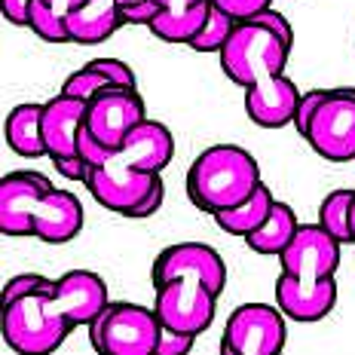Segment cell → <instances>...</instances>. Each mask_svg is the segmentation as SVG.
Segmentation results:
<instances>
[{
    "instance_id": "ac0fdd59",
    "label": "cell",
    "mask_w": 355,
    "mask_h": 355,
    "mask_svg": "<svg viewBox=\"0 0 355 355\" xmlns=\"http://www.w3.org/2000/svg\"><path fill=\"white\" fill-rule=\"evenodd\" d=\"M89 101L73 98L68 92H58L49 101H43V141L49 157H68L77 153L80 135L86 129Z\"/></svg>"
},
{
    "instance_id": "30bf717a",
    "label": "cell",
    "mask_w": 355,
    "mask_h": 355,
    "mask_svg": "<svg viewBox=\"0 0 355 355\" xmlns=\"http://www.w3.org/2000/svg\"><path fill=\"white\" fill-rule=\"evenodd\" d=\"M159 181L162 178L157 172H138V168H129L123 162L110 159L105 166H89L86 190L101 209L125 218Z\"/></svg>"
},
{
    "instance_id": "44dd1931",
    "label": "cell",
    "mask_w": 355,
    "mask_h": 355,
    "mask_svg": "<svg viewBox=\"0 0 355 355\" xmlns=\"http://www.w3.org/2000/svg\"><path fill=\"white\" fill-rule=\"evenodd\" d=\"M272 205H276V196H272V190L261 181V184L254 187V193L245 196L239 205H233V209H224V211L211 214V218H214V224H218L224 233L242 236V239H245L248 233H254L257 227H261L263 220L270 218Z\"/></svg>"
},
{
    "instance_id": "e575fe53",
    "label": "cell",
    "mask_w": 355,
    "mask_h": 355,
    "mask_svg": "<svg viewBox=\"0 0 355 355\" xmlns=\"http://www.w3.org/2000/svg\"><path fill=\"white\" fill-rule=\"evenodd\" d=\"M254 21H261V25H266L270 28V31H276L279 37H282V40L288 43V46L294 49V28H291V21H288L282 12L279 10H272V6H266V10H261L254 16Z\"/></svg>"
},
{
    "instance_id": "3957f363",
    "label": "cell",
    "mask_w": 355,
    "mask_h": 355,
    "mask_svg": "<svg viewBox=\"0 0 355 355\" xmlns=\"http://www.w3.org/2000/svg\"><path fill=\"white\" fill-rule=\"evenodd\" d=\"M220 71L233 86H254L257 80L272 77V73H285V64L291 58V46L270 31L266 25L254 19H245L236 25L233 37L227 46L220 49Z\"/></svg>"
},
{
    "instance_id": "7c38bea8",
    "label": "cell",
    "mask_w": 355,
    "mask_h": 355,
    "mask_svg": "<svg viewBox=\"0 0 355 355\" xmlns=\"http://www.w3.org/2000/svg\"><path fill=\"white\" fill-rule=\"evenodd\" d=\"M49 190H53V181L34 168H19V172L3 175L0 181V230L3 236H31L37 202Z\"/></svg>"
},
{
    "instance_id": "5b68a950",
    "label": "cell",
    "mask_w": 355,
    "mask_h": 355,
    "mask_svg": "<svg viewBox=\"0 0 355 355\" xmlns=\"http://www.w3.org/2000/svg\"><path fill=\"white\" fill-rule=\"evenodd\" d=\"M153 309H157L162 328L184 331V334H202L211 328L218 313V297L211 285L199 276H175L153 288Z\"/></svg>"
},
{
    "instance_id": "603a6c76",
    "label": "cell",
    "mask_w": 355,
    "mask_h": 355,
    "mask_svg": "<svg viewBox=\"0 0 355 355\" xmlns=\"http://www.w3.org/2000/svg\"><path fill=\"white\" fill-rule=\"evenodd\" d=\"M209 10H211V0H199V3L184 6V10H168L166 6L147 28L162 43H187L190 46V40L199 34V28L209 19Z\"/></svg>"
},
{
    "instance_id": "d590c367",
    "label": "cell",
    "mask_w": 355,
    "mask_h": 355,
    "mask_svg": "<svg viewBox=\"0 0 355 355\" xmlns=\"http://www.w3.org/2000/svg\"><path fill=\"white\" fill-rule=\"evenodd\" d=\"M162 199H166V187H162V181L157 184V187L150 190V193H147L141 202L135 205V209H132L129 214H125V218H132V220H141V218H150V214H157L159 209H162Z\"/></svg>"
},
{
    "instance_id": "60d3db41",
    "label": "cell",
    "mask_w": 355,
    "mask_h": 355,
    "mask_svg": "<svg viewBox=\"0 0 355 355\" xmlns=\"http://www.w3.org/2000/svg\"><path fill=\"white\" fill-rule=\"evenodd\" d=\"M132 3H141V0H120V6H132Z\"/></svg>"
},
{
    "instance_id": "ab89813d",
    "label": "cell",
    "mask_w": 355,
    "mask_h": 355,
    "mask_svg": "<svg viewBox=\"0 0 355 355\" xmlns=\"http://www.w3.org/2000/svg\"><path fill=\"white\" fill-rule=\"evenodd\" d=\"M352 239H355V199H352Z\"/></svg>"
},
{
    "instance_id": "8d00e7d4",
    "label": "cell",
    "mask_w": 355,
    "mask_h": 355,
    "mask_svg": "<svg viewBox=\"0 0 355 355\" xmlns=\"http://www.w3.org/2000/svg\"><path fill=\"white\" fill-rule=\"evenodd\" d=\"M31 3L34 0H3V19L16 28H28V21H31Z\"/></svg>"
},
{
    "instance_id": "f546056e",
    "label": "cell",
    "mask_w": 355,
    "mask_h": 355,
    "mask_svg": "<svg viewBox=\"0 0 355 355\" xmlns=\"http://www.w3.org/2000/svg\"><path fill=\"white\" fill-rule=\"evenodd\" d=\"M95 68H98L105 77L110 80L114 86H123V89H138V80H135V71L129 68L125 62H120V58H95Z\"/></svg>"
},
{
    "instance_id": "9a60e30c",
    "label": "cell",
    "mask_w": 355,
    "mask_h": 355,
    "mask_svg": "<svg viewBox=\"0 0 355 355\" xmlns=\"http://www.w3.org/2000/svg\"><path fill=\"white\" fill-rule=\"evenodd\" d=\"M172 157H175V135L168 132L166 123L150 120V116L138 123L125 135V141L110 153L114 162H123V166L138 168V172H157V175L172 162Z\"/></svg>"
},
{
    "instance_id": "484cf974",
    "label": "cell",
    "mask_w": 355,
    "mask_h": 355,
    "mask_svg": "<svg viewBox=\"0 0 355 355\" xmlns=\"http://www.w3.org/2000/svg\"><path fill=\"white\" fill-rule=\"evenodd\" d=\"M28 28L46 43H71L68 19L58 16L55 10H49L43 0H34L31 3V21H28Z\"/></svg>"
},
{
    "instance_id": "ffe728a7",
    "label": "cell",
    "mask_w": 355,
    "mask_h": 355,
    "mask_svg": "<svg viewBox=\"0 0 355 355\" xmlns=\"http://www.w3.org/2000/svg\"><path fill=\"white\" fill-rule=\"evenodd\" d=\"M3 138L10 144L12 153L28 159L37 157H49L46 141H43V105H16L6 114V125H3Z\"/></svg>"
},
{
    "instance_id": "83f0119b",
    "label": "cell",
    "mask_w": 355,
    "mask_h": 355,
    "mask_svg": "<svg viewBox=\"0 0 355 355\" xmlns=\"http://www.w3.org/2000/svg\"><path fill=\"white\" fill-rule=\"evenodd\" d=\"M55 279H46V276H40V272H19L10 282H3V303L25 297V294H31V291H40V288H49Z\"/></svg>"
},
{
    "instance_id": "cb8c5ba5",
    "label": "cell",
    "mask_w": 355,
    "mask_h": 355,
    "mask_svg": "<svg viewBox=\"0 0 355 355\" xmlns=\"http://www.w3.org/2000/svg\"><path fill=\"white\" fill-rule=\"evenodd\" d=\"M352 199L355 190H331L319 205V224L343 245H355L352 239Z\"/></svg>"
},
{
    "instance_id": "74e56055",
    "label": "cell",
    "mask_w": 355,
    "mask_h": 355,
    "mask_svg": "<svg viewBox=\"0 0 355 355\" xmlns=\"http://www.w3.org/2000/svg\"><path fill=\"white\" fill-rule=\"evenodd\" d=\"M43 3H46L49 10H55L58 16H64V19H68L71 12L80 6V3H86V0H43Z\"/></svg>"
},
{
    "instance_id": "1f68e13d",
    "label": "cell",
    "mask_w": 355,
    "mask_h": 355,
    "mask_svg": "<svg viewBox=\"0 0 355 355\" xmlns=\"http://www.w3.org/2000/svg\"><path fill=\"white\" fill-rule=\"evenodd\" d=\"M55 166V172L71 184H86V175H89V162L80 157V153H68V157H49Z\"/></svg>"
},
{
    "instance_id": "ba28073f",
    "label": "cell",
    "mask_w": 355,
    "mask_h": 355,
    "mask_svg": "<svg viewBox=\"0 0 355 355\" xmlns=\"http://www.w3.org/2000/svg\"><path fill=\"white\" fill-rule=\"evenodd\" d=\"M141 120H147V110H144V98L138 95V89L110 86L89 101L86 132L95 141L116 150L125 141V135Z\"/></svg>"
},
{
    "instance_id": "52a82bcc",
    "label": "cell",
    "mask_w": 355,
    "mask_h": 355,
    "mask_svg": "<svg viewBox=\"0 0 355 355\" xmlns=\"http://www.w3.org/2000/svg\"><path fill=\"white\" fill-rule=\"evenodd\" d=\"M315 153L328 162L355 159V89L334 86L309 120L303 135Z\"/></svg>"
},
{
    "instance_id": "4316f807",
    "label": "cell",
    "mask_w": 355,
    "mask_h": 355,
    "mask_svg": "<svg viewBox=\"0 0 355 355\" xmlns=\"http://www.w3.org/2000/svg\"><path fill=\"white\" fill-rule=\"evenodd\" d=\"M114 83L101 73L98 68H95L92 62L83 64V68H77L73 73H68L64 77V83H62V92H68L73 95V98H83V101H92L95 95H101L105 89H110Z\"/></svg>"
},
{
    "instance_id": "f35d334b",
    "label": "cell",
    "mask_w": 355,
    "mask_h": 355,
    "mask_svg": "<svg viewBox=\"0 0 355 355\" xmlns=\"http://www.w3.org/2000/svg\"><path fill=\"white\" fill-rule=\"evenodd\" d=\"M162 6H168V10H184V6H193L199 0H159Z\"/></svg>"
},
{
    "instance_id": "7a4b0ae2",
    "label": "cell",
    "mask_w": 355,
    "mask_h": 355,
    "mask_svg": "<svg viewBox=\"0 0 355 355\" xmlns=\"http://www.w3.org/2000/svg\"><path fill=\"white\" fill-rule=\"evenodd\" d=\"M71 331L73 324L55 300V282L3 303V343L19 355L55 352Z\"/></svg>"
},
{
    "instance_id": "f1b7e54d",
    "label": "cell",
    "mask_w": 355,
    "mask_h": 355,
    "mask_svg": "<svg viewBox=\"0 0 355 355\" xmlns=\"http://www.w3.org/2000/svg\"><path fill=\"white\" fill-rule=\"evenodd\" d=\"M324 95H328V89H309V92H300V101H297V110H294V129H297V135H306L309 129V120L315 116V110L324 101Z\"/></svg>"
},
{
    "instance_id": "4dcf8cb0",
    "label": "cell",
    "mask_w": 355,
    "mask_h": 355,
    "mask_svg": "<svg viewBox=\"0 0 355 355\" xmlns=\"http://www.w3.org/2000/svg\"><path fill=\"white\" fill-rule=\"evenodd\" d=\"M196 343V334H184V331H172V328H162L157 352L153 355H184L190 352Z\"/></svg>"
},
{
    "instance_id": "d6986e66",
    "label": "cell",
    "mask_w": 355,
    "mask_h": 355,
    "mask_svg": "<svg viewBox=\"0 0 355 355\" xmlns=\"http://www.w3.org/2000/svg\"><path fill=\"white\" fill-rule=\"evenodd\" d=\"M123 25L120 0H86L68 16L71 43H83V46H98L110 40Z\"/></svg>"
},
{
    "instance_id": "8fae6325",
    "label": "cell",
    "mask_w": 355,
    "mask_h": 355,
    "mask_svg": "<svg viewBox=\"0 0 355 355\" xmlns=\"http://www.w3.org/2000/svg\"><path fill=\"white\" fill-rule=\"evenodd\" d=\"M175 276H199L211 285L214 294H224L227 263H224V257L211 245H205V242H175V245H166L153 257L150 282L157 288Z\"/></svg>"
},
{
    "instance_id": "d4e9b609",
    "label": "cell",
    "mask_w": 355,
    "mask_h": 355,
    "mask_svg": "<svg viewBox=\"0 0 355 355\" xmlns=\"http://www.w3.org/2000/svg\"><path fill=\"white\" fill-rule=\"evenodd\" d=\"M236 25H239V19H233L230 12H224L220 6L211 3L209 19H205V25L199 28V34L190 40V49H196V53H202V55L220 53V49L227 46V40L233 37Z\"/></svg>"
},
{
    "instance_id": "2e32d148",
    "label": "cell",
    "mask_w": 355,
    "mask_h": 355,
    "mask_svg": "<svg viewBox=\"0 0 355 355\" xmlns=\"http://www.w3.org/2000/svg\"><path fill=\"white\" fill-rule=\"evenodd\" d=\"M55 300L73 328H89L95 315L110 303L107 282L92 270H68L55 279Z\"/></svg>"
},
{
    "instance_id": "836d02e7",
    "label": "cell",
    "mask_w": 355,
    "mask_h": 355,
    "mask_svg": "<svg viewBox=\"0 0 355 355\" xmlns=\"http://www.w3.org/2000/svg\"><path fill=\"white\" fill-rule=\"evenodd\" d=\"M211 3L220 6L224 12H230L233 19L245 21V19H254L266 6H272V0H211Z\"/></svg>"
},
{
    "instance_id": "277c9868",
    "label": "cell",
    "mask_w": 355,
    "mask_h": 355,
    "mask_svg": "<svg viewBox=\"0 0 355 355\" xmlns=\"http://www.w3.org/2000/svg\"><path fill=\"white\" fill-rule=\"evenodd\" d=\"M162 322L153 306L110 300L89 324V343L105 355H150L157 352Z\"/></svg>"
},
{
    "instance_id": "6da1fadb",
    "label": "cell",
    "mask_w": 355,
    "mask_h": 355,
    "mask_svg": "<svg viewBox=\"0 0 355 355\" xmlns=\"http://www.w3.org/2000/svg\"><path fill=\"white\" fill-rule=\"evenodd\" d=\"M261 184V166L239 144H211L187 168V196L199 211L218 214L239 205Z\"/></svg>"
},
{
    "instance_id": "8992f818",
    "label": "cell",
    "mask_w": 355,
    "mask_h": 355,
    "mask_svg": "<svg viewBox=\"0 0 355 355\" xmlns=\"http://www.w3.org/2000/svg\"><path fill=\"white\" fill-rule=\"evenodd\" d=\"M285 319L279 303H242L224 324L220 349L230 355H279L288 337Z\"/></svg>"
},
{
    "instance_id": "5bb4252c",
    "label": "cell",
    "mask_w": 355,
    "mask_h": 355,
    "mask_svg": "<svg viewBox=\"0 0 355 355\" xmlns=\"http://www.w3.org/2000/svg\"><path fill=\"white\" fill-rule=\"evenodd\" d=\"M297 101H300V89L285 73L263 77L245 89V114L261 129H285V125H291Z\"/></svg>"
},
{
    "instance_id": "d6a6232c",
    "label": "cell",
    "mask_w": 355,
    "mask_h": 355,
    "mask_svg": "<svg viewBox=\"0 0 355 355\" xmlns=\"http://www.w3.org/2000/svg\"><path fill=\"white\" fill-rule=\"evenodd\" d=\"M162 10H166V6H162L159 0H141V3L123 6V21H125V25H144L147 28Z\"/></svg>"
},
{
    "instance_id": "9c48e42d",
    "label": "cell",
    "mask_w": 355,
    "mask_h": 355,
    "mask_svg": "<svg viewBox=\"0 0 355 355\" xmlns=\"http://www.w3.org/2000/svg\"><path fill=\"white\" fill-rule=\"evenodd\" d=\"M340 254H343V242L334 239L324 227L315 224H300L294 239L285 245V251L276 257L279 266L285 272H291L294 279H328L340 270Z\"/></svg>"
},
{
    "instance_id": "7402d4cb",
    "label": "cell",
    "mask_w": 355,
    "mask_h": 355,
    "mask_svg": "<svg viewBox=\"0 0 355 355\" xmlns=\"http://www.w3.org/2000/svg\"><path fill=\"white\" fill-rule=\"evenodd\" d=\"M297 227H300V220H297V214H294V209L288 202H279L276 199L270 218H266L254 233L245 236V245L261 257H279L288 242L294 239Z\"/></svg>"
},
{
    "instance_id": "e0dca14e",
    "label": "cell",
    "mask_w": 355,
    "mask_h": 355,
    "mask_svg": "<svg viewBox=\"0 0 355 355\" xmlns=\"http://www.w3.org/2000/svg\"><path fill=\"white\" fill-rule=\"evenodd\" d=\"M80 230H83V202L77 199V193L62 187L43 193L34 211V239L46 242V245H64V242L77 239Z\"/></svg>"
},
{
    "instance_id": "4fadbf2b",
    "label": "cell",
    "mask_w": 355,
    "mask_h": 355,
    "mask_svg": "<svg viewBox=\"0 0 355 355\" xmlns=\"http://www.w3.org/2000/svg\"><path fill=\"white\" fill-rule=\"evenodd\" d=\"M276 303L279 309L288 315L291 322L300 324H315L322 319H328L337 306V279H294L291 272H279L276 279Z\"/></svg>"
}]
</instances>
